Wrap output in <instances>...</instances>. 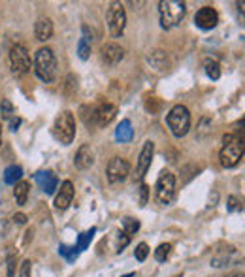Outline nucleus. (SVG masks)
<instances>
[{
    "instance_id": "37",
    "label": "nucleus",
    "mask_w": 245,
    "mask_h": 277,
    "mask_svg": "<svg viewBox=\"0 0 245 277\" xmlns=\"http://www.w3.org/2000/svg\"><path fill=\"white\" fill-rule=\"evenodd\" d=\"M147 198H149V187H147L145 183H141V187H140V206L141 208L147 204Z\"/></svg>"
},
{
    "instance_id": "9",
    "label": "nucleus",
    "mask_w": 245,
    "mask_h": 277,
    "mask_svg": "<svg viewBox=\"0 0 245 277\" xmlns=\"http://www.w3.org/2000/svg\"><path fill=\"white\" fill-rule=\"evenodd\" d=\"M130 173V164L128 160H124L121 156H113L109 162H107V168H106V177L111 185H117L122 183Z\"/></svg>"
},
{
    "instance_id": "28",
    "label": "nucleus",
    "mask_w": 245,
    "mask_h": 277,
    "mask_svg": "<svg viewBox=\"0 0 245 277\" xmlns=\"http://www.w3.org/2000/svg\"><path fill=\"white\" fill-rule=\"evenodd\" d=\"M77 87H79V77H77L76 74H68L66 83H64V92H66V96L76 94V92H77Z\"/></svg>"
},
{
    "instance_id": "26",
    "label": "nucleus",
    "mask_w": 245,
    "mask_h": 277,
    "mask_svg": "<svg viewBox=\"0 0 245 277\" xmlns=\"http://www.w3.org/2000/svg\"><path fill=\"white\" fill-rule=\"evenodd\" d=\"M204 68H206L208 77H211V79H219V77H221V66H219V62H217V61H213V59H206Z\"/></svg>"
},
{
    "instance_id": "2",
    "label": "nucleus",
    "mask_w": 245,
    "mask_h": 277,
    "mask_svg": "<svg viewBox=\"0 0 245 277\" xmlns=\"http://www.w3.org/2000/svg\"><path fill=\"white\" fill-rule=\"evenodd\" d=\"M34 74L44 83H53L57 77V59L51 47H40L34 55Z\"/></svg>"
},
{
    "instance_id": "44",
    "label": "nucleus",
    "mask_w": 245,
    "mask_h": 277,
    "mask_svg": "<svg viewBox=\"0 0 245 277\" xmlns=\"http://www.w3.org/2000/svg\"><path fill=\"white\" fill-rule=\"evenodd\" d=\"M121 277H134V274H126V276H121Z\"/></svg>"
},
{
    "instance_id": "41",
    "label": "nucleus",
    "mask_w": 245,
    "mask_h": 277,
    "mask_svg": "<svg viewBox=\"0 0 245 277\" xmlns=\"http://www.w3.org/2000/svg\"><path fill=\"white\" fill-rule=\"evenodd\" d=\"M19 124H21V119H19V117H14V119L10 121V128H12V130H17Z\"/></svg>"
},
{
    "instance_id": "25",
    "label": "nucleus",
    "mask_w": 245,
    "mask_h": 277,
    "mask_svg": "<svg viewBox=\"0 0 245 277\" xmlns=\"http://www.w3.org/2000/svg\"><path fill=\"white\" fill-rule=\"evenodd\" d=\"M96 234V228L92 226L91 230H87V232H83L79 238H77V245H76V251L77 253H81L83 249H87L89 247V243H91V240H92V236Z\"/></svg>"
},
{
    "instance_id": "33",
    "label": "nucleus",
    "mask_w": 245,
    "mask_h": 277,
    "mask_svg": "<svg viewBox=\"0 0 245 277\" xmlns=\"http://www.w3.org/2000/svg\"><path fill=\"white\" fill-rule=\"evenodd\" d=\"M15 264H17V255H10L6 260V276L8 277L15 276Z\"/></svg>"
},
{
    "instance_id": "19",
    "label": "nucleus",
    "mask_w": 245,
    "mask_h": 277,
    "mask_svg": "<svg viewBox=\"0 0 245 277\" xmlns=\"http://www.w3.org/2000/svg\"><path fill=\"white\" fill-rule=\"evenodd\" d=\"M34 36L40 42H47L53 36V23L49 17H40L34 23Z\"/></svg>"
},
{
    "instance_id": "17",
    "label": "nucleus",
    "mask_w": 245,
    "mask_h": 277,
    "mask_svg": "<svg viewBox=\"0 0 245 277\" xmlns=\"http://www.w3.org/2000/svg\"><path fill=\"white\" fill-rule=\"evenodd\" d=\"M234 255H236V249H234L232 245H221V247L215 251L213 259H211V266H213V268L230 266V264H232V257H234Z\"/></svg>"
},
{
    "instance_id": "3",
    "label": "nucleus",
    "mask_w": 245,
    "mask_h": 277,
    "mask_svg": "<svg viewBox=\"0 0 245 277\" xmlns=\"http://www.w3.org/2000/svg\"><path fill=\"white\" fill-rule=\"evenodd\" d=\"M244 155H245V138L236 136V134H227L223 138V149L219 153L221 164L225 168H234L242 160Z\"/></svg>"
},
{
    "instance_id": "11",
    "label": "nucleus",
    "mask_w": 245,
    "mask_h": 277,
    "mask_svg": "<svg viewBox=\"0 0 245 277\" xmlns=\"http://www.w3.org/2000/svg\"><path fill=\"white\" fill-rule=\"evenodd\" d=\"M194 23H196V27L202 29V31H211V29H215L217 23H219V14H217L215 8L204 6V8H200V10L196 12Z\"/></svg>"
},
{
    "instance_id": "24",
    "label": "nucleus",
    "mask_w": 245,
    "mask_h": 277,
    "mask_svg": "<svg viewBox=\"0 0 245 277\" xmlns=\"http://www.w3.org/2000/svg\"><path fill=\"white\" fill-rule=\"evenodd\" d=\"M211 132V117L204 115L200 123H198V128H196V139H204Z\"/></svg>"
},
{
    "instance_id": "40",
    "label": "nucleus",
    "mask_w": 245,
    "mask_h": 277,
    "mask_svg": "<svg viewBox=\"0 0 245 277\" xmlns=\"http://www.w3.org/2000/svg\"><path fill=\"white\" fill-rule=\"evenodd\" d=\"M14 223H15V225H25V223H27V215H25V213H15V215H14Z\"/></svg>"
},
{
    "instance_id": "6",
    "label": "nucleus",
    "mask_w": 245,
    "mask_h": 277,
    "mask_svg": "<svg viewBox=\"0 0 245 277\" xmlns=\"http://www.w3.org/2000/svg\"><path fill=\"white\" fill-rule=\"evenodd\" d=\"M155 198L158 204L170 206L175 198V175L168 170H162L155 185Z\"/></svg>"
},
{
    "instance_id": "32",
    "label": "nucleus",
    "mask_w": 245,
    "mask_h": 277,
    "mask_svg": "<svg viewBox=\"0 0 245 277\" xmlns=\"http://www.w3.org/2000/svg\"><path fill=\"white\" fill-rule=\"evenodd\" d=\"M147 255H149V247H147V243H138V247H136V251H134V257L138 262H143V260L147 259Z\"/></svg>"
},
{
    "instance_id": "12",
    "label": "nucleus",
    "mask_w": 245,
    "mask_h": 277,
    "mask_svg": "<svg viewBox=\"0 0 245 277\" xmlns=\"http://www.w3.org/2000/svg\"><path fill=\"white\" fill-rule=\"evenodd\" d=\"M100 57H102V62H104L106 66H117L122 59H124V49H122L119 44L109 42V44H104V46H102Z\"/></svg>"
},
{
    "instance_id": "21",
    "label": "nucleus",
    "mask_w": 245,
    "mask_h": 277,
    "mask_svg": "<svg viewBox=\"0 0 245 277\" xmlns=\"http://www.w3.org/2000/svg\"><path fill=\"white\" fill-rule=\"evenodd\" d=\"M21 177H23V168L17 166V164H12V166H8L4 170V183L6 185H14L15 187L21 181Z\"/></svg>"
},
{
    "instance_id": "4",
    "label": "nucleus",
    "mask_w": 245,
    "mask_h": 277,
    "mask_svg": "<svg viewBox=\"0 0 245 277\" xmlns=\"http://www.w3.org/2000/svg\"><path fill=\"white\" fill-rule=\"evenodd\" d=\"M166 123L175 138H183V136H187V132L191 128V111L187 109V106H174L170 109V113L166 115Z\"/></svg>"
},
{
    "instance_id": "7",
    "label": "nucleus",
    "mask_w": 245,
    "mask_h": 277,
    "mask_svg": "<svg viewBox=\"0 0 245 277\" xmlns=\"http://www.w3.org/2000/svg\"><path fill=\"white\" fill-rule=\"evenodd\" d=\"M106 21H107V29H109V34L113 38H119L124 32V27H126V12H124V6L121 2H111L109 8H107V14H106Z\"/></svg>"
},
{
    "instance_id": "23",
    "label": "nucleus",
    "mask_w": 245,
    "mask_h": 277,
    "mask_svg": "<svg viewBox=\"0 0 245 277\" xmlns=\"http://www.w3.org/2000/svg\"><path fill=\"white\" fill-rule=\"evenodd\" d=\"M81 119L87 126H96V106H81Z\"/></svg>"
},
{
    "instance_id": "27",
    "label": "nucleus",
    "mask_w": 245,
    "mask_h": 277,
    "mask_svg": "<svg viewBox=\"0 0 245 277\" xmlns=\"http://www.w3.org/2000/svg\"><path fill=\"white\" fill-rule=\"evenodd\" d=\"M14 115H15L14 104H12L8 98H4V100L0 102V117H2L4 121H12V119H14Z\"/></svg>"
},
{
    "instance_id": "22",
    "label": "nucleus",
    "mask_w": 245,
    "mask_h": 277,
    "mask_svg": "<svg viewBox=\"0 0 245 277\" xmlns=\"http://www.w3.org/2000/svg\"><path fill=\"white\" fill-rule=\"evenodd\" d=\"M29 189H31V183H29V181H19L17 185H15V189H14V196H15L17 206H25V204H27Z\"/></svg>"
},
{
    "instance_id": "29",
    "label": "nucleus",
    "mask_w": 245,
    "mask_h": 277,
    "mask_svg": "<svg viewBox=\"0 0 245 277\" xmlns=\"http://www.w3.org/2000/svg\"><path fill=\"white\" fill-rule=\"evenodd\" d=\"M122 228H124V232H126L128 236H132V234H136V232L140 230V221H136V219H132V217H124V219H122Z\"/></svg>"
},
{
    "instance_id": "16",
    "label": "nucleus",
    "mask_w": 245,
    "mask_h": 277,
    "mask_svg": "<svg viewBox=\"0 0 245 277\" xmlns=\"http://www.w3.org/2000/svg\"><path fill=\"white\" fill-rule=\"evenodd\" d=\"M74 164L77 170H89L94 164V151L91 145H81L74 156Z\"/></svg>"
},
{
    "instance_id": "36",
    "label": "nucleus",
    "mask_w": 245,
    "mask_h": 277,
    "mask_svg": "<svg viewBox=\"0 0 245 277\" xmlns=\"http://www.w3.org/2000/svg\"><path fill=\"white\" fill-rule=\"evenodd\" d=\"M81 40H85L89 46H91V44H92V40H94V34H92V31L89 29L87 25H83V27H81Z\"/></svg>"
},
{
    "instance_id": "38",
    "label": "nucleus",
    "mask_w": 245,
    "mask_h": 277,
    "mask_svg": "<svg viewBox=\"0 0 245 277\" xmlns=\"http://www.w3.org/2000/svg\"><path fill=\"white\" fill-rule=\"evenodd\" d=\"M234 134L245 138V117L244 119H240L238 123H234Z\"/></svg>"
},
{
    "instance_id": "1",
    "label": "nucleus",
    "mask_w": 245,
    "mask_h": 277,
    "mask_svg": "<svg viewBox=\"0 0 245 277\" xmlns=\"http://www.w3.org/2000/svg\"><path fill=\"white\" fill-rule=\"evenodd\" d=\"M158 15H160V27L170 31L185 19L187 4L179 2V0H160L158 2Z\"/></svg>"
},
{
    "instance_id": "10",
    "label": "nucleus",
    "mask_w": 245,
    "mask_h": 277,
    "mask_svg": "<svg viewBox=\"0 0 245 277\" xmlns=\"http://www.w3.org/2000/svg\"><path fill=\"white\" fill-rule=\"evenodd\" d=\"M153 155H155V143L153 141H145L143 147H141L140 158H138V164H136V172H134V181H141L145 172L149 170L151 162H153Z\"/></svg>"
},
{
    "instance_id": "18",
    "label": "nucleus",
    "mask_w": 245,
    "mask_h": 277,
    "mask_svg": "<svg viewBox=\"0 0 245 277\" xmlns=\"http://www.w3.org/2000/svg\"><path fill=\"white\" fill-rule=\"evenodd\" d=\"M117 115V106L109 104V102H104V104L96 106V126H106L115 119Z\"/></svg>"
},
{
    "instance_id": "15",
    "label": "nucleus",
    "mask_w": 245,
    "mask_h": 277,
    "mask_svg": "<svg viewBox=\"0 0 245 277\" xmlns=\"http://www.w3.org/2000/svg\"><path fill=\"white\" fill-rule=\"evenodd\" d=\"M36 183L46 194H53V192L59 189V177L51 172V170H46V172H38L34 175Z\"/></svg>"
},
{
    "instance_id": "8",
    "label": "nucleus",
    "mask_w": 245,
    "mask_h": 277,
    "mask_svg": "<svg viewBox=\"0 0 245 277\" xmlns=\"http://www.w3.org/2000/svg\"><path fill=\"white\" fill-rule=\"evenodd\" d=\"M10 66L15 76H23L31 72V55L23 46L15 44L10 47Z\"/></svg>"
},
{
    "instance_id": "20",
    "label": "nucleus",
    "mask_w": 245,
    "mask_h": 277,
    "mask_svg": "<svg viewBox=\"0 0 245 277\" xmlns=\"http://www.w3.org/2000/svg\"><path fill=\"white\" fill-rule=\"evenodd\" d=\"M134 136V130H132V123L128 121V119H122L119 123V126L115 128V138L117 141H121V143H126V141H130Z\"/></svg>"
},
{
    "instance_id": "31",
    "label": "nucleus",
    "mask_w": 245,
    "mask_h": 277,
    "mask_svg": "<svg viewBox=\"0 0 245 277\" xmlns=\"http://www.w3.org/2000/svg\"><path fill=\"white\" fill-rule=\"evenodd\" d=\"M77 57H79L81 61H87L89 57H91V46H89L85 40H81V38H79V42H77Z\"/></svg>"
},
{
    "instance_id": "5",
    "label": "nucleus",
    "mask_w": 245,
    "mask_h": 277,
    "mask_svg": "<svg viewBox=\"0 0 245 277\" xmlns=\"http://www.w3.org/2000/svg\"><path fill=\"white\" fill-rule=\"evenodd\" d=\"M53 134L62 145H70L76 138V117L72 111H62L57 115L53 124Z\"/></svg>"
},
{
    "instance_id": "43",
    "label": "nucleus",
    "mask_w": 245,
    "mask_h": 277,
    "mask_svg": "<svg viewBox=\"0 0 245 277\" xmlns=\"http://www.w3.org/2000/svg\"><path fill=\"white\" fill-rule=\"evenodd\" d=\"M0 145H2V124H0Z\"/></svg>"
},
{
    "instance_id": "30",
    "label": "nucleus",
    "mask_w": 245,
    "mask_h": 277,
    "mask_svg": "<svg viewBox=\"0 0 245 277\" xmlns=\"http://www.w3.org/2000/svg\"><path fill=\"white\" fill-rule=\"evenodd\" d=\"M170 251H172V245H170V243H160L157 249H155V259H157L158 262H164V260L168 259Z\"/></svg>"
},
{
    "instance_id": "42",
    "label": "nucleus",
    "mask_w": 245,
    "mask_h": 277,
    "mask_svg": "<svg viewBox=\"0 0 245 277\" xmlns=\"http://www.w3.org/2000/svg\"><path fill=\"white\" fill-rule=\"evenodd\" d=\"M223 277H245V274L244 272H230V274H227V276Z\"/></svg>"
},
{
    "instance_id": "34",
    "label": "nucleus",
    "mask_w": 245,
    "mask_h": 277,
    "mask_svg": "<svg viewBox=\"0 0 245 277\" xmlns=\"http://www.w3.org/2000/svg\"><path fill=\"white\" fill-rule=\"evenodd\" d=\"M32 274V262L27 259L21 262V270H19V277H31Z\"/></svg>"
},
{
    "instance_id": "35",
    "label": "nucleus",
    "mask_w": 245,
    "mask_h": 277,
    "mask_svg": "<svg viewBox=\"0 0 245 277\" xmlns=\"http://www.w3.org/2000/svg\"><path fill=\"white\" fill-rule=\"evenodd\" d=\"M128 243H130V236H128L126 232H119V238H117V253H121Z\"/></svg>"
},
{
    "instance_id": "14",
    "label": "nucleus",
    "mask_w": 245,
    "mask_h": 277,
    "mask_svg": "<svg viewBox=\"0 0 245 277\" xmlns=\"http://www.w3.org/2000/svg\"><path fill=\"white\" fill-rule=\"evenodd\" d=\"M72 200H74V185H72V181H64L55 196V208L59 211H64L70 208Z\"/></svg>"
},
{
    "instance_id": "39",
    "label": "nucleus",
    "mask_w": 245,
    "mask_h": 277,
    "mask_svg": "<svg viewBox=\"0 0 245 277\" xmlns=\"http://www.w3.org/2000/svg\"><path fill=\"white\" fill-rule=\"evenodd\" d=\"M242 206L238 204V198L236 196H228V211H236V209H240Z\"/></svg>"
},
{
    "instance_id": "13",
    "label": "nucleus",
    "mask_w": 245,
    "mask_h": 277,
    "mask_svg": "<svg viewBox=\"0 0 245 277\" xmlns=\"http://www.w3.org/2000/svg\"><path fill=\"white\" fill-rule=\"evenodd\" d=\"M147 62H149L151 68H155L157 72H168L172 68V59L164 49H153L147 55Z\"/></svg>"
}]
</instances>
